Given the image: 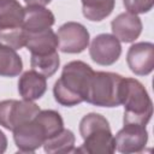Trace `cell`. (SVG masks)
Instances as JSON below:
<instances>
[{
	"label": "cell",
	"mask_w": 154,
	"mask_h": 154,
	"mask_svg": "<svg viewBox=\"0 0 154 154\" xmlns=\"http://www.w3.org/2000/svg\"><path fill=\"white\" fill-rule=\"evenodd\" d=\"M79 134L83 144L75 148L76 153L112 154L116 150L114 137L108 120L99 113H88L79 122Z\"/></svg>",
	"instance_id": "7a4b0ae2"
},
{
	"label": "cell",
	"mask_w": 154,
	"mask_h": 154,
	"mask_svg": "<svg viewBox=\"0 0 154 154\" xmlns=\"http://www.w3.org/2000/svg\"><path fill=\"white\" fill-rule=\"evenodd\" d=\"M52 0H24L26 6H46Z\"/></svg>",
	"instance_id": "44dd1931"
},
{
	"label": "cell",
	"mask_w": 154,
	"mask_h": 154,
	"mask_svg": "<svg viewBox=\"0 0 154 154\" xmlns=\"http://www.w3.org/2000/svg\"><path fill=\"white\" fill-rule=\"evenodd\" d=\"M24 47H26L34 55L51 54L58 49V37L51 28L37 32H24Z\"/></svg>",
	"instance_id": "7c38bea8"
},
{
	"label": "cell",
	"mask_w": 154,
	"mask_h": 154,
	"mask_svg": "<svg viewBox=\"0 0 154 154\" xmlns=\"http://www.w3.org/2000/svg\"><path fill=\"white\" fill-rule=\"evenodd\" d=\"M40 107L34 101L28 100H4L0 101V125L13 131L17 126L31 120Z\"/></svg>",
	"instance_id": "5b68a950"
},
{
	"label": "cell",
	"mask_w": 154,
	"mask_h": 154,
	"mask_svg": "<svg viewBox=\"0 0 154 154\" xmlns=\"http://www.w3.org/2000/svg\"><path fill=\"white\" fill-rule=\"evenodd\" d=\"M124 77L114 72L94 71L90 79L87 102L99 107H118L123 99Z\"/></svg>",
	"instance_id": "277c9868"
},
{
	"label": "cell",
	"mask_w": 154,
	"mask_h": 154,
	"mask_svg": "<svg viewBox=\"0 0 154 154\" xmlns=\"http://www.w3.org/2000/svg\"><path fill=\"white\" fill-rule=\"evenodd\" d=\"M23 70V61L17 52L0 43V76L16 77Z\"/></svg>",
	"instance_id": "e0dca14e"
},
{
	"label": "cell",
	"mask_w": 154,
	"mask_h": 154,
	"mask_svg": "<svg viewBox=\"0 0 154 154\" xmlns=\"http://www.w3.org/2000/svg\"><path fill=\"white\" fill-rule=\"evenodd\" d=\"M123 4L128 12L134 14H142L149 12L153 8L154 0H123Z\"/></svg>",
	"instance_id": "ffe728a7"
},
{
	"label": "cell",
	"mask_w": 154,
	"mask_h": 154,
	"mask_svg": "<svg viewBox=\"0 0 154 154\" xmlns=\"http://www.w3.org/2000/svg\"><path fill=\"white\" fill-rule=\"evenodd\" d=\"M89 54L94 63L109 66L114 64L122 54L120 41L111 34H100L95 36L89 47Z\"/></svg>",
	"instance_id": "ba28073f"
},
{
	"label": "cell",
	"mask_w": 154,
	"mask_h": 154,
	"mask_svg": "<svg viewBox=\"0 0 154 154\" xmlns=\"http://www.w3.org/2000/svg\"><path fill=\"white\" fill-rule=\"evenodd\" d=\"M113 35L124 43L134 42L142 32V20L137 14L124 12L118 14L111 23Z\"/></svg>",
	"instance_id": "8fae6325"
},
{
	"label": "cell",
	"mask_w": 154,
	"mask_h": 154,
	"mask_svg": "<svg viewBox=\"0 0 154 154\" xmlns=\"http://www.w3.org/2000/svg\"><path fill=\"white\" fill-rule=\"evenodd\" d=\"M30 65H31V69L34 71L41 73L46 78L52 77L57 72V70L60 65V59H59L58 51L53 52L51 54H45V55H34V54H31Z\"/></svg>",
	"instance_id": "d6986e66"
},
{
	"label": "cell",
	"mask_w": 154,
	"mask_h": 154,
	"mask_svg": "<svg viewBox=\"0 0 154 154\" xmlns=\"http://www.w3.org/2000/svg\"><path fill=\"white\" fill-rule=\"evenodd\" d=\"M126 63L135 75H149L154 69V45L152 42H138L132 45L128 51Z\"/></svg>",
	"instance_id": "30bf717a"
},
{
	"label": "cell",
	"mask_w": 154,
	"mask_h": 154,
	"mask_svg": "<svg viewBox=\"0 0 154 154\" xmlns=\"http://www.w3.org/2000/svg\"><path fill=\"white\" fill-rule=\"evenodd\" d=\"M124 106L123 122L147 125L153 114V102L144 85L135 78H124L123 99Z\"/></svg>",
	"instance_id": "3957f363"
},
{
	"label": "cell",
	"mask_w": 154,
	"mask_h": 154,
	"mask_svg": "<svg viewBox=\"0 0 154 154\" xmlns=\"http://www.w3.org/2000/svg\"><path fill=\"white\" fill-rule=\"evenodd\" d=\"M7 148V137L6 135L0 130V154H2Z\"/></svg>",
	"instance_id": "7402d4cb"
},
{
	"label": "cell",
	"mask_w": 154,
	"mask_h": 154,
	"mask_svg": "<svg viewBox=\"0 0 154 154\" xmlns=\"http://www.w3.org/2000/svg\"><path fill=\"white\" fill-rule=\"evenodd\" d=\"M148 142V132L146 125L126 123L124 128L119 130L114 137L116 149L120 153H140Z\"/></svg>",
	"instance_id": "9c48e42d"
},
{
	"label": "cell",
	"mask_w": 154,
	"mask_h": 154,
	"mask_svg": "<svg viewBox=\"0 0 154 154\" xmlns=\"http://www.w3.org/2000/svg\"><path fill=\"white\" fill-rule=\"evenodd\" d=\"M75 135L71 130L63 129L54 136L47 138L42 146L48 154L72 153L75 150Z\"/></svg>",
	"instance_id": "2e32d148"
},
{
	"label": "cell",
	"mask_w": 154,
	"mask_h": 154,
	"mask_svg": "<svg viewBox=\"0 0 154 154\" xmlns=\"http://www.w3.org/2000/svg\"><path fill=\"white\" fill-rule=\"evenodd\" d=\"M24 7L17 0H0V30L23 28Z\"/></svg>",
	"instance_id": "9a60e30c"
},
{
	"label": "cell",
	"mask_w": 154,
	"mask_h": 154,
	"mask_svg": "<svg viewBox=\"0 0 154 154\" xmlns=\"http://www.w3.org/2000/svg\"><path fill=\"white\" fill-rule=\"evenodd\" d=\"M55 22L54 14L45 6L24 7L23 30L24 32H37L51 28Z\"/></svg>",
	"instance_id": "4fadbf2b"
},
{
	"label": "cell",
	"mask_w": 154,
	"mask_h": 154,
	"mask_svg": "<svg viewBox=\"0 0 154 154\" xmlns=\"http://www.w3.org/2000/svg\"><path fill=\"white\" fill-rule=\"evenodd\" d=\"M58 48L63 53L76 54L83 52L89 46V31L77 22H67L58 29Z\"/></svg>",
	"instance_id": "52a82bcc"
},
{
	"label": "cell",
	"mask_w": 154,
	"mask_h": 154,
	"mask_svg": "<svg viewBox=\"0 0 154 154\" xmlns=\"http://www.w3.org/2000/svg\"><path fill=\"white\" fill-rule=\"evenodd\" d=\"M48 132L37 114L29 122L23 123L13 130V140L19 152L32 153L48 138Z\"/></svg>",
	"instance_id": "8992f818"
},
{
	"label": "cell",
	"mask_w": 154,
	"mask_h": 154,
	"mask_svg": "<svg viewBox=\"0 0 154 154\" xmlns=\"http://www.w3.org/2000/svg\"><path fill=\"white\" fill-rule=\"evenodd\" d=\"M94 70L81 60L67 63L63 67L60 78L54 83L53 95L58 103L72 107L87 100Z\"/></svg>",
	"instance_id": "6da1fadb"
},
{
	"label": "cell",
	"mask_w": 154,
	"mask_h": 154,
	"mask_svg": "<svg viewBox=\"0 0 154 154\" xmlns=\"http://www.w3.org/2000/svg\"><path fill=\"white\" fill-rule=\"evenodd\" d=\"M47 90L46 77L31 70L25 71L18 81V91L23 100L35 101L43 96Z\"/></svg>",
	"instance_id": "5bb4252c"
},
{
	"label": "cell",
	"mask_w": 154,
	"mask_h": 154,
	"mask_svg": "<svg viewBox=\"0 0 154 154\" xmlns=\"http://www.w3.org/2000/svg\"><path fill=\"white\" fill-rule=\"evenodd\" d=\"M83 16L90 22H101L108 17L113 8L116 0H81Z\"/></svg>",
	"instance_id": "ac0fdd59"
}]
</instances>
